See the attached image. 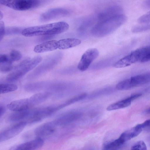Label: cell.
<instances>
[{
	"instance_id": "obj_26",
	"label": "cell",
	"mask_w": 150,
	"mask_h": 150,
	"mask_svg": "<svg viewBox=\"0 0 150 150\" xmlns=\"http://www.w3.org/2000/svg\"><path fill=\"white\" fill-rule=\"evenodd\" d=\"M5 32V25L4 22L0 21V40L3 39Z\"/></svg>"
},
{
	"instance_id": "obj_23",
	"label": "cell",
	"mask_w": 150,
	"mask_h": 150,
	"mask_svg": "<svg viewBox=\"0 0 150 150\" xmlns=\"http://www.w3.org/2000/svg\"><path fill=\"white\" fill-rule=\"evenodd\" d=\"M0 71L2 73H6L12 71L15 66H13L12 64H0Z\"/></svg>"
},
{
	"instance_id": "obj_19",
	"label": "cell",
	"mask_w": 150,
	"mask_h": 150,
	"mask_svg": "<svg viewBox=\"0 0 150 150\" xmlns=\"http://www.w3.org/2000/svg\"><path fill=\"white\" fill-rule=\"evenodd\" d=\"M22 57V54L16 50H13L8 54H5L4 63L3 64H12L13 62L19 60Z\"/></svg>"
},
{
	"instance_id": "obj_25",
	"label": "cell",
	"mask_w": 150,
	"mask_h": 150,
	"mask_svg": "<svg viewBox=\"0 0 150 150\" xmlns=\"http://www.w3.org/2000/svg\"><path fill=\"white\" fill-rule=\"evenodd\" d=\"M140 124L142 130L150 132V119L147 120Z\"/></svg>"
},
{
	"instance_id": "obj_21",
	"label": "cell",
	"mask_w": 150,
	"mask_h": 150,
	"mask_svg": "<svg viewBox=\"0 0 150 150\" xmlns=\"http://www.w3.org/2000/svg\"><path fill=\"white\" fill-rule=\"evenodd\" d=\"M150 30V23L147 24L135 26L133 27L132 30L133 33L141 32Z\"/></svg>"
},
{
	"instance_id": "obj_24",
	"label": "cell",
	"mask_w": 150,
	"mask_h": 150,
	"mask_svg": "<svg viewBox=\"0 0 150 150\" xmlns=\"http://www.w3.org/2000/svg\"><path fill=\"white\" fill-rule=\"evenodd\" d=\"M138 21L140 23H150V11L140 16Z\"/></svg>"
},
{
	"instance_id": "obj_17",
	"label": "cell",
	"mask_w": 150,
	"mask_h": 150,
	"mask_svg": "<svg viewBox=\"0 0 150 150\" xmlns=\"http://www.w3.org/2000/svg\"><path fill=\"white\" fill-rule=\"evenodd\" d=\"M142 131L140 124L123 132L119 137L125 143L127 141L137 136Z\"/></svg>"
},
{
	"instance_id": "obj_20",
	"label": "cell",
	"mask_w": 150,
	"mask_h": 150,
	"mask_svg": "<svg viewBox=\"0 0 150 150\" xmlns=\"http://www.w3.org/2000/svg\"><path fill=\"white\" fill-rule=\"evenodd\" d=\"M18 89L16 85L13 84L1 83L0 93L4 94L16 91Z\"/></svg>"
},
{
	"instance_id": "obj_12",
	"label": "cell",
	"mask_w": 150,
	"mask_h": 150,
	"mask_svg": "<svg viewBox=\"0 0 150 150\" xmlns=\"http://www.w3.org/2000/svg\"><path fill=\"white\" fill-rule=\"evenodd\" d=\"M44 144V141L40 138L13 146L9 150H36L41 147Z\"/></svg>"
},
{
	"instance_id": "obj_27",
	"label": "cell",
	"mask_w": 150,
	"mask_h": 150,
	"mask_svg": "<svg viewBox=\"0 0 150 150\" xmlns=\"http://www.w3.org/2000/svg\"><path fill=\"white\" fill-rule=\"evenodd\" d=\"M6 109L5 106L3 105H0V117L3 116L5 112Z\"/></svg>"
},
{
	"instance_id": "obj_6",
	"label": "cell",
	"mask_w": 150,
	"mask_h": 150,
	"mask_svg": "<svg viewBox=\"0 0 150 150\" xmlns=\"http://www.w3.org/2000/svg\"><path fill=\"white\" fill-rule=\"evenodd\" d=\"M42 1L37 0H1V4L18 11H25L39 6Z\"/></svg>"
},
{
	"instance_id": "obj_14",
	"label": "cell",
	"mask_w": 150,
	"mask_h": 150,
	"mask_svg": "<svg viewBox=\"0 0 150 150\" xmlns=\"http://www.w3.org/2000/svg\"><path fill=\"white\" fill-rule=\"evenodd\" d=\"M141 95L142 94L140 93L132 95L126 98L109 105L107 108L106 110L111 111L127 107L130 105L133 100L140 97Z\"/></svg>"
},
{
	"instance_id": "obj_22",
	"label": "cell",
	"mask_w": 150,
	"mask_h": 150,
	"mask_svg": "<svg viewBox=\"0 0 150 150\" xmlns=\"http://www.w3.org/2000/svg\"><path fill=\"white\" fill-rule=\"evenodd\" d=\"M131 150H147V149L144 142L143 141H139L132 146Z\"/></svg>"
},
{
	"instance_id": "obj_10",
	"label": "cell",
	"mask_w": 150,
	"mask_h": 150,
	"mask_svg": "<svg viewBox=\"0 0 150 150\" xmlns=\"http://www.w3.org/2000/svg\"><path fill=\"white\" fill-rule=\"evenodd\" d=\"M81 115V112L79 111H68L61 115L53 121L57 126H61L78 119Z\"/></svg>"
},
{
	"instance_id": "obj_5",
	"label": "cell",
	"mask_w": 150,
	"mask_h": 150,
	"mask_svg": "<svg viewBox=\"0 0 150 150\" xmlns=\"http://www.w3.org/2000/svg\"><path fill=\"white\" fill-rule=\"evenodd\" d=\"M150 82V72L137 75L118 83L116 88L119 90H130L134 87L142 86Z\"/></svg>"
},
{
	"instance_id": "obj_4",
	"label": "cell",
	"mask_w": 150,
	"mask_h": 150,
	"mask_svg": "<svg viewBox=\"0 0 150 150\" xmlns=\"http://www.w3.org/2000/svg\"><path fill=\"white\" fill-rule=\"evenodd\" d=\"M150 53V45L138 48L122 58L113 65L116 68H123L141 61Z\"/></svg>"
},
{
	"instance_id": "obj_29",
	"label": "cell",
	"mask_w": 150,
	"mask_h": 150,
	"mask_svg": "<svg viewBox=\"0 0 150 150\" xmlns=\"http://www.w3.org/2000/svg\"><path fill=\"white\" fill-rule=\"evenodd\" d=\"M150 61V53L146 57L144 58L141 61L142 62H146Z\"/></svg>"
},
{
	"instance_id": "obj_7",
	"label": "cell",
	"mask_w": 150,
	"mask_h": 150,
	"mask_svg": "<svg viewBox=\"0 0 150 150\" xmlns=\"http://www.w3.org/2000/svg\"><path fill=\"white\" fill-rule=\"evenodd\" d=\"M55 56L50 57L43 61L29 74L28 79H35L42 75L54 68L58 63L59 59Z\"/></svg>"
},
{
	"instance_id": "obj_13",
	"label": "cell",
	"mask_w": 150,
	"mask_h": 150,
	"mask_svg": "<svg viewBox=\"0 0 150 150\" xmlns=\"http://www.w3.org/2000/svg\"><path fill=\"white\" fill-rule=\"evenodd\" d=\"M7 108L15 111H19L31 108L32 107L29 98L14 100L8 104Z\"/></svg>"
},
{
	"instance_id": "obj_16",
	"label": "cell",
	"mask_w": 150,
	"mask_h": 150,
	"mask_svg": "<svg viewBox=\"0 0 150 150\" xmlns=\"http://www.w3.org/2000/svg\"><path fill=\"white\" fill-rule=\"evenodd\" d=\"M66 10L60 8L50 9L42 13L40 16V20L45 21L54 19L65 14Z\"/></svg>"
},
{
	"instance_id": "obj_8",
	"label": "cell",
	"mask_w": 150,
	"mask_h": 150,
	"mask_svg": "<svg viewBox=\"0 0 150 150\" xmlns=\"http://www.w3.org/2000/svg\"><path fill=\"white\" fill-rule=\"evenodd\" d=\"M99 52L96 48H91L86 50L83 54L77 66L80 71L86 70L92 62L98 56Z\"/></svg>"
},
{
	"instance_id": "obj_30",
	"label": "cell",
	"mask_w": 150,
	"mask_h": 150,
	"mask_svg": "<svg viewBox=\"0 0 150 150\" xmlns=\"http://www.w3.org/2000/svg\"><path fill=\"white\" fill-rule=\"evenodd\" d=\"M3 13L1 11H0V20H1V19L3 18Z\"/></svg>"
},
{
	"instance_id": "obj_31",
	"label": "cell",
	"mask_w": 150,
	"mask_h": 150,
	"mask_svg": "<svg viewBox=\"0 0 150 150\" xmlns=\"http://www.w3.org/2000/svg\"><path fill=\"white\" fill-rule=\"evenodd\" d=\"M146 112L150 114V107L146 110Z\"/></svg>"
},
{
	"instance_id": "obj_15",
	"label": "cell",
	"mask_w": 150,
	"mask_h": 150,
	"mask_svg": "<svg viewBox=\"0 0 150 150\" xmlns=\"http://www.w3.org/2000/svg\"><path fill=\"white\" fill-rule=\"evenodd\" d=\"M57 41L50 40L39 44L35 47L33 50L39 53L55 50L58 49Z\"/></svg>"
},
{
	"instance_id": "obj_9",
	"label": "cell",
	"mask_w": 150,
	"mask_h": 150,
	"mask_svg": "<svg viewBox=\"0 0 150 150\" xmlns=\"http://www.w3.org/2000/svg\"><path fill=\"white\" fill-rule=\"evenodd\" d=\"M27 122L21 121L4 129L0 134V142L11 139L19 134L25 127Z\"/></svg>"
},
{
	"instance_id": "obj_18",
	"label": "cell",
	"mask_w": 150,
	"mask_h": 150,
	"mask_svg": "<svg viewBox=\"0 0 150 150\" xmlns=\"http://www.w3.org/2000/svg\"><path fill=\"white\" fill-rule=\"evenodd\" d=\"M81 40L77 38H67L57 41L58 49L64 50L78 46L81 44Z\"/></svg>"
},
{
	"instance_id": "obj_2",
	"label": "cell",
	"mask_w": 150,
	"mask_h": 150,
	"mask_svg": "<svg viewBox=\"0 0 150 150\" xmlns=\"http://www.w3.org/2000/svg\"><path fill=\"white\" fill-rule=\"evenodd\" d=\"M66 83L56 80L40 81L26 84L24 90L28 92H47L58 96L66 88Z\"/></svg>"
},
{
	"instance_id": "obj_11",
	"label": "cell",
	"mask_w": 150,
	"mask_h": 150,
	"mask_svg": "<svg viewBox=\"0 0 150 150\" xmlns=\"http://www.w3.org/2000/svg\"><path fill=\"white\" fill-rule=\"evenodd\" d=\"M57 126L53 121L45 123L38 127L35 131V134L39 138L50 136L55 132Z\"/></svg>"
},
{
	"instance_id": "obj_1",
	"label": "cell",
	"mask_w": 150,
	"mask_h": 150,
	"mask_svg": "<svg viewBox=\"0 0 150 150\" xmlns=\"http://www.w3.org/2000/svg\"><path fill=\"white\" fill-rule=\"evenodd\" d=\"M69 28L67 23L61 21L27 28L22 30L21 33L26 37L51 35L64 33Z\"/></svg>"
},
{
	"instance_id": "obj_28",
	"label": "cell",
	"mask_w": 150,
	"mask_h": 150,
	"mask_svg": "<svg viewBox=\"0 0 150 150\" xmlns=\"http://www.w3.org/2000/svg\"><path fill=\"white\" fill-rule=\"evenodd\" d=\"M142 5L145 8H150V0L145 1L143 2Z\"/></svg>"
},
{
	"instance_id": "obj_3",
	"label": "cell",
	"mask_w": 150,
	"mask_h": 150,
	"mask_svg": "<svg viewBox=\"0 0 150 150\" xmlns=\"http://www.w3.org/2000/svg\"><path fill=\"white\" fill-rule=\"evenodd\" d=\"M42 60V57L38 56L23 60L16 66L14 69L7 76L6 80L9 82L18 80L36 67Z\"/></svg>"
}]
</instances>
